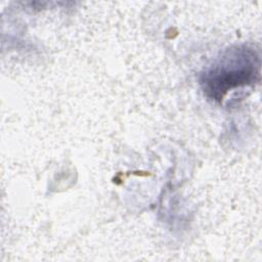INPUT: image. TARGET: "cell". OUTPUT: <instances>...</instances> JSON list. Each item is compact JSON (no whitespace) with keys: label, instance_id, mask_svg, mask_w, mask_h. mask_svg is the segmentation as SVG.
<instances>
[{"label":"cell","instance_id":"obj_1","mask_svg":"<svg viewBox=\"0 0 262 262\" xmlns=\"http://www.w3.org/2000/svg\"><path fill=\"white\" fill-rule=\"evenodd\" d=\"M259 74V58L247 48L227 51L203 78L202 84L208 96L221 99L229 90L253 83Z\"/></svg>","mask_w":262,"mask_h":262}]
</instances>
